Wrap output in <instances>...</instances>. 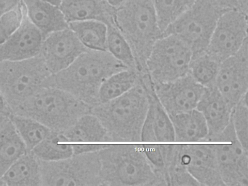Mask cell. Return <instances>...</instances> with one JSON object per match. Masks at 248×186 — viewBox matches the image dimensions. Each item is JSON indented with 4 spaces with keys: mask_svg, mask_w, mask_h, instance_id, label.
<instances>
[{
    "mask_svg": "<svg viewBox=\"0 0 248 186\" xmlns=\"http://www.w3.org/2000/svg\"><path fill=\"white\" fill-rule=\"evenodd\" d=\"M107 25V51L128 68L137 70L140 72L133 51L127 41L114 24Z\"/></svg>",
    "mask_w": 248,
    "mask_h": 186,
    "instance_id": "cell-29",
    "label": "cell"
},
{
    "mask_svg": "<svg viewBox=\"0 0 248 186\" xmlns=\"http://www.w3.org/2000/svg\"><path fill=\"white\" fill-rule=\"evenodd\" d=\"M141 75L138 70L131 69H125L112 74L100 85L98 100L103 104L121 96L137 83Z\"/></svg>",
    "mask_w": 248,
    "mask_h": 186,
    "instance_id": "cell-25",
    "label": "cell"
},
{
    "mask_svg": "<svg viewBox=\"0 0 248 186\" xmlns=\"http://www.w3.org/2000/svg\"><path fill=\"white\" fill-rule=\"evenodd\" d=\"M114 25L128 42L140 73H148L146 62L162 36L153 0H127L115 9Z\"/></svg>",
    "mask_w": 248,
    "mask_h": 186,
    "instance_id": "cell-3",
    "label": "cell"
},
{
    "mask_svg": "<svg viewBox=\"0 0 248 186\" xmlns=\"http://www.w3.org/2000/svg\"><path fill=\"white\" fill-rule=\"evenodd\" d=\"M44 38L25 13L20 26L0 46V62L23 61L39 55Z\"/></svg>",
    "mask_w": 248,
    "mask_h": 186,
    "instance_id": "cell-14",
    "label": "cell"
},
{
    "mask_svg": "<svg viewBox=\"0 0 248 186\" xmlns=\"http://www.w3.org/2000/svg\"><path fill=\"white\" fill-rule=\"evenodd\" d=\"M153 84L158 99L170 116L196 108L205 89L189 72L175 80Z\"/></svg>",
    "mask_w": 248,
    "mask_h": 186,
    "instance_id": "cell-10",
    "label": "cell"
},
{
    "mask_svg": "<svg viewBox=\"0 0 248 186\" xmlns=\"http://www.w3.org/2000/svg\"><path fill=\"white\" fill-rule=\"evenodd\" d=\"M236 1L238 9L248 14V0H236Z\"/></svg>",
    "mask_w": 248,
    "mask_h": 186,
    "instance_id": "cell-39",
    "label": "cell"
},
{
    "mask_svg": "<svg viewBox=\"0 0 248 186\" xmlns=\"http://www.w3.org/2000/svg\"><path fill=\"white\" fill-rule=\"evenodd\" d=\"M83 104L80 99L64 90L42 87L15 113L35 119L52 130L70 123L83 110Z\"/></svg>",
    "mask_w": 248,
    "mask_h": 186,
    "instance_id": "cell-4",
    "label": "cell"
},
{
    "mask_svg": "<svg viewBox=\"0 0 248 186\" xmlns=\"http://www.w3.org/2000/svg\"><path fill=\"white\" fill-rule=\"evenodd\" d=\"M28 152L9 117L0 124V178L12 164Z\"/></svg>",
    "mask_w": 248,
    "mask_h": 186,
    "instance_id": "cell-23",
    "label": "cell"
},
{
    "mask_svg": "<svg viewBox=\"0 0 248 186\" xmlns=\"http://www.w3.org/2000/svg\"><path fill=\"white\" fill-rule=\"evenodd\" d=\"M62 133L52 132L32 151L40 161L56 162L67 159L74 155L72 144Z\"/></svg>",
    "mask_w": 248,
    "mask_h": 186,
    "instance_id": "cell-28",
    "label": "cell"
},
{
    "mask_svg": "<svg viewBox=\"0 0 248 186\" xmlns=\"http://www.w3.org/2000/svg\"><path fill=\"white\" fill-rule=\"evenodd\" d=\"M22 0H0V16L15 8Z\"/></svg>",
    "mask_w": 248,
    "mask_h": 186,
    "instance_id": "cell-36",
    "label": "cell"
},
{
    "mask_svg": "<svg viewBox=\"0 0 248 186\" xmlns=\"http://www.w3.org/2000/svg\"><path fill=\"white\" fill-rule=\"evenodd\" d=\"M50 75L41 55L19 61L0 62V90L15 110L31 97Z\"/></svg>",
    "mask_w": 248,
    "mask_h": 186,
    "instance_id": "cell-6",
    "label": "cell"
},
{
    "mask_svg": "<svg viewBox=\"0 0 248 186\" xmlns=\"http://www.w3.org/2000/svg\"><path fill=\"white\" fill-rule=\"evenodd\" d=\"M0 182L7 186L41 185L39 159L31 152L27 153L7 169Z\"/></svg>",
    "mask_w": 248,
    "mask_h": 186,
    "instance_id": "cell-21",
    "label": "cell"
},
{
    "mask_svg": "<svg viewBox=\"0 0 248 186\" xmlns=\"http://www.w3.org/2000/svg\"><path fill=\"white\" fill-rule=\"evenodd\" d=\"M25 14L21 0L15 8L0 16V46L20 26Z\"/></svg>",
    "mask_w": 248,
    "mask_h": 186,
    "instance_id": "cell-33",
    "label": "cell"
},
{
    "mask_svg": "<svg viewBox=\"0 0 248 186\" xmlns=\"http://www.w3.org/2000/svg\"><path fill=\"white\" fill-rule=\"evenodd\" d=\"M224 9L212 0H198L162 33L174 35L191 49L193 57L205 52Z\"/></svg>",
    "mask_w": 248,
    "mask_h": 186,
    "instance_id": "cell-7",
    "label": "cell"
},
{
    "mask_svg": "<svg viewBox=\"0 0 248 186\" xmlns=\"http://www.w3.org/2000/svg\"><path fill=\"white\" fill-rule=\"evenodd\" d=\"M125 69L129 68L108 51L88 50L64 70L49 76L43 87L64 90L80 99L97 97L103 82Z\"/></svg>",
    "mask_w": 248,
    "mask_h": 186,
    "instance_id": "cell-1",
    "label": "cell"
},
{
    "mask_svg": "<svg viewBox=\"0 0 248 186\" xmlns=\"http://www.w3.org/2000/svg\"><path fill=\"white\" fill-rule=\"evenodd\" d=\"M232 108L214 85L205 87L196 108L208 126L205 140H215L224 131L230 123Z\"/></svg>",
    "mask_w": 248,
    "mask_h": 186,
    "instance_id": "cell-16",
    "label": "cell"
},
{
    "mask_svg": "<svg viewBox=\"0 0 248 186\" xmlns=\"http://www.w3.org/2000/svg\"><path fill=\"white\" fill-rule=\"evenodd\" d=\"M248 14L235 8L219 17L206 52L221 63L236 54L248 41Z\"/></svg>",
    "mask_w": 248,
    "mask_h": 186,
    "instance_id": "cell-9",
    "label": "cell"
},
{
    "mask_svg": "<svg viewBox=\"0 0 248 186\" xmlns=\"http://www.w3.org/2000/svg\"><path fill=\"white\" fill-rule=\"evenodd\" d=\"M247 94L232 109L231 122L236 137L243 148L248 151V107Z\"/></svg>",
    "mask_w": 248,
    "mask_h": 186,
    "instance_id": "cell-32",
    "label": "cell"
},
{
    "mask_svg": "<svg viewBox=\"0 0 248 186\" xmlns=\"http://www.w3.org/2000/svg\"><path fill=\"white\" fill-rule=\"evenodd\" d=\"M231 143L212 144L217 166L224 185L247 186L248 151L237 138Z\"/></svg>",
    "mask_w": 248,
    "mask_h": 186,
    "instance_id": "cell-15",
    "label": "cell"
},
{
    "mask_svg": "<svg viewBox=\"0 0 248 186\" xmlns=\"http://www.w3.org/2000/svg\"><path fill=\"white\" fill-rule=\"evenodd\" d=\"M9 119L29 152L32 151L52 131L43 124L28 116L12 113Z\"/></svg>",
    "mask_w": 248,
    "mask_h": 186,
    "instance_id": "cell-27",
    "label": "cell"
},
{
    "mask_svg": "<svg viewBox=\"0 0 248 186\" xmlns=\"http://www.w3.org/2000/svg\"><path fill=\"white\" fill-rule=\"evenodd\" d=\"M108 144H72L74 155L84 154H90L96 152L101 151L108 147Z\"/></svg>",
    "mask_w": 248,
    "mask_h": 186,
    "instance_id": "cell-35",
    "label": "cell"
},
{
    "mask_svg": "<svg viewBox=\"0 0 248 186\" xmlns=\"http://www.w3.org/2000/svg\"><path fill=\"white\" fill-rule=\"evenodd\" d=\"M193 53L182 40L172 35H162L153 45L146 62L154 84L175 80L189 72Z\"/></svg>",
    "mask_w": 248,
    "mask_h": 186,
    "instance_id": "cell-8",
    "label": "cell"
},
{
    "mask_svg": "<svg viewBox=\"0 0 248 186\" xmlns=\"http://www.w3.org/2000/svg\"><path fill=\"white\" fill-rule=\"evenodd\" d=\"M197 0H153L162 33L170 24L190 9Z\"/></svg>",
    "mask_w": 248,
    "mask_h": 186,
    "instance_id": "cell-30",
    "label": "cell"
},
{
    "mask_svg": "<svg viewBox=\"0 0 248 186\" xmlns=\"http://www.w3.org/2000/svg\"><path fill=\"white\" fill-rule=\"evenodd\" d=\"M68 24L69 28L86 48L93 51H107L106 23L92 19L72 22Z\"/></svg>",
    "mask_w": 248,
    "mask_h": 186,
    "instance_id": "cell-24",
    "label": "cell"
},
{
    "mask_svg": "<svg viewBox=\"0 0 248 186\" xmlns=\"http://www.w3.org/2000/svg\"><path fill=\"white\" fill-rule=\"evenodd\" d=\"M220 63L206 52L192 57L189 73L199 84L205 87L214 84Z\"/></svg>",
    "mask_w": 248,
    "mask_h": 186,
    "instance_id": "cell-31",
    "label": "cell"
},
{
    "mask_svg": "<svg viewBox=\"0 0 248 186\" xmlns=\"http://www.w3.org/2000/svg\"><path fill=\"white\" fill-rule=\"evenodd\" d=\"M28 19L42 33L48 34L68 28L59 7L41 0H22Z\"/></svg>",
    "mask_w": 248,
    "mask_h": 186,
    "instance_id": "cell-20",
    "label": "cell"
},
{
    "mask_svg": "<svg viewBox=\"0 0 248 186\" xmlns=\"http://www.w3.org/2000/svg\"><path fill=\"white\" fill-rule=\"evenodd\" d=\"M154 90L152 82L140 77L137 83L121 96L102 104L95 114L107 131L126 140H140L141 128Z\"/></svg>",
    "mask_w": 248,
    "mask_h": 186,
    "instance_id": "cell-2",
    "label": "cell"
},
{
    "mask_svg": "<svg viewBox=\"0 0 248 186\" xmlns=\"http://www.w3.org/2000/svg\"><path fill=\"white\" fill-rule=\"evenodd\" d=\"M88 50L68 27L45 37L39 54L53 75L67 68Z\"/></svg>",
    "mask_w": 248,
    "mask_h": 186,
    "instance_id": "cell-12",
    "label": "cell"
},
{
    "mask_svg": "<svg viewBox=\"0 0 248 186\" xmlns=\"http://www.w3.org/2000/svg\"><path fill=\"white\" fill-rule=\"evenodd\" d=\"M180 163L201 185H224L212 144L176 145Z\"/></svg>",
    "mask_w": 248,
    "mask_h": 186,
    "instance_id": "cell-13",
    "label": "cell"
},
{
    "mask_svg": "<svg viewBox=\"0 0 248 186\" xmlns=\"http://www.w3.org/2000/svg\"><path fill=\"white\" fill-rule=\"evenodd\" d=\"M8 106L9 105L0 90V124L7 119V115H10L7 112Z\"/></svg>",
    "mask_w": 248,
    "mask_h": 186,
    "instance_id": "cell-37",
    "label": "cell"
},
{
    "mask_svg": "<svg viewBox=\"0 0 248 186\" xmlns=\"http://www.w3.org/2000/svg\"><path fill=\"white\" fill-rule=\"evenodd\" d=\"M110 6L116 9L127 0H105Z\"/></svg>",
    "mask_w": 248,
    "mask_h": 186,
    "instance_id": "cell-40",
    "label": "cell"
},
{
    "mask_svg": "<svg viewBox=\"0 0 248 186\" xmlns=\"http://www.w3.org/2000/svg\"><path fill=\"white\" fill-rule=\"evenodd\" d=\"M248 41L220 64L214 85L232 107L248 93Z\"/></svg>",
    "mask_w": 248,
    "mask_h": 186,
    "instance_id": "cell-11",
    "label": "cell"
},
{
    "mask_svg": "<svg viewBox=\"0 0 248 186\" xmlns=\"http://www.w3.org/2000/svg\"><path fill=\"white\" fill-rule=\"evenodd\" d=\"M144 152L154 167L165 170L172 155L174 145H142Z\"/></svg>",
    "mask_w": 248,
    "mask_h": 186,
    "instance_id": "cell-34",
    "label": "cell"
},
{
    "mask_svg": "<svg viewBox=\"0 0 248 186\" xmlns=\"http://www.w3.org/2000/svg\"><path fill=\"white\" fill-rule=\"evenodd\" d=\"M71 157V158H72ZM71 157L62 161L56 162L43 161L40 164L42 185L49 186L86 185L89 182L91 171L90 167L83 166L80 163H74Z\"/></svg>",
    "mask_w": 248,
    "mask_h": 186,
    "instance_id": "cell-17",
    "label": "cell"
},
{
    "mask_svg": "<svg viewBox=\"0 0 248 186\" xmlns=\"http://www.w3.org/2000/svg\"><path fill=\"white\" fill-rule=\"evenodd\" d=\"M108 131L95 115L85 114L79 117L63 133L68 141H102Z\"/></svg>",
    "mask_w": 248,
    "mask_h": 186,
    "instance_id": "cell-26",
    "label": "cell"
},
{
    "mask_svg": "<svg viewBox=\"0 0 248 186\" xmlns=\"http://www.w3.org/2000/svg\"><path fill=\"white\" fill-rule=\"evenodd\" d=\"M221 7L228 9L232 8L238 9L236 0H212Z\"/></svg>",
    "mask_w": 248,
    "mask_h": 186,
    "instance_id": "cell-38",
    "label": "cell"
},
{
    "mask_svg": "<svg viewBox=\"0 0 248 186\" xmlns=\"http://www.w3.org/2000/svg\"><path fill=\"white\" fill-rule=\"evenodd\" d=\"M103 153L99 159L100 174L114 185H150L158 177L147 158L142 145L115 148Z\"/></svg>",
    "mask_w": 248,
    "mask_h": 186,
    "instance_id": "cell-5",
    "label": "cell"
},
{
    "mask_svg": "<svg viewBox=\"0 0 248 186\" xmlns=\"http://www.w3.org/2000/svg\"><path fill=\"white\" fill-rule=\"evenodd\" d=\"M142 141H175L172 121L158 99L155 90L150 93L149 105L140 133Z\"/></svg>",
    "mask_w": 248,
    "mask_h": 186,
    "instance_id": "cell-18",
    "label": "cell"
},
{
    "mask_svg": "<svg viewBox=\"0 0 248 186\" xmlns=\"http://www.w3.org/2000/svg\"><path fill=\"white\" fill-rule=\"evenodd\" d=\"M54 6L59 7L61 5L62 0H41Z\"/></svg>",
    "mask_w": 248,
    "mask_h": 186,
    "instance_id": "cell-41",
    "label": "cell"
},
{
    "mask_svg": "<svg viewBox=\"0 0 248 186\" xmlns=\"http://www.w3.org/2000/svg\"><path fill=\"white\" fill-rule=\"evenodd\" d=\"M170 117L174 128L175 140H206L208 135V126L203 115L197 108Z\"/></svg>",
    "mask_w": 248,
    "mask_h": 186,
    "instance_id": "cell-22",
    "label": "cell"
},
{
    "mask_svg": "<svg viewBox=\"0 0 248 186\" xmlns=\"http://www.w3.org/2000/svg\"><path fill=\"white\" fill-rule=\"evenodd\" d=\"M59 8L68 24L92 19L114 24L115 9L105 0H62Z\"/></svg>",
    "mask_w": 248,
    "mask_h": 186,
    "instance_id": "cell-19",
    "label": "cell"
}]
</instances>
